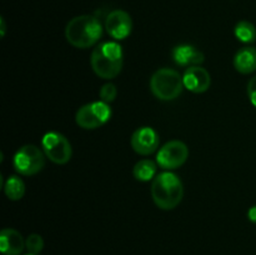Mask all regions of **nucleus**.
Masks as SVG:
<instances>
[{"label": "nucleus", "instance_id": "nucleus-3", "mask_svg": "<svg viewBox=\"0 0 256 255\" xmlns=\"http://www.w3.org/2000/svg\"><path fill=\"white\" fill-rule=\"evenodd\" d=\"M152 202L162 210H172L182 202L184 185L182 179L172 172H162L152 182Z\"/></svg>", "mask_w": 256, "mask_h": 255}, {"label": "nucleus", "instance_id": "nucleus-17", "mask_svg": "<svg viewBox=\"0 0 256 255\" xmlns=\"http://www.w3.org/2000/svg\"><path fill=\"white\" fill-rule=\"evenodd\" d=\"M234 35L239 42L244 44H252L256 42V28L252 22L242 20L234 28Z\"/></svg>", "mask_w": 256, "mask_h": 255}, {"label": "nucleus", "instance_id": "nucleus-7", "mask_svg": "<svg viewBox=\"0 0 256 255\" xmlns=\"http://www.w3.org/2000/svg\"><path fill=\"white\" fill-rule=\"evenodd\" d=\"M42 149L45 156L54 164L64 165L72 159V144L62 132H48L44 134L42 139Z\"/></svg>", "mask_w": 256, "mask_h": 255}, {"label": "nucleus", "instance_id": "nucleus-11", "mask_svg": "<svg viewBox=\"0 0 256 255\" xmlns=\"http://www.w3.org/2000/svg\"><path fill=\"white\" fill-rule=\"evenodd\" d=\"M182 82L185 89L189 92L194 94H202L209 90L212 85V76L205 68L196 65V66L186 68L182 74Z\"/></svg>", "mask_w": 256, "mask_h": 255}, {"label": "nucleus", "instance_id": "nucleus-13", "mask_svg": "<svg viewBox=\"0 0 256 255\" xmlns=\"http://www.w3.org/2000/svg\"><path fill=\"white\" fill-rule=\"evenodd\" d=\"M25 249V240L18 230L5 228L0 232V250L4 255H22Z\"/></svg>", "mask_w": 256, "mask_h": 255}, {"label": "nucleus", "instance_id": "nucleus-4", "mask_svg": "<svg viewBox=\"0 0 256 255\" xmlns=\"http://www.w3.org/2000/svg\"><path fill=\"white\" fill-rule=\"evenodd\" d=\"M182 75L170 68H162L150 78V92L162 102L175 100L182 95Z\"/></svg>", "mask_w": 256, "mask_h": 255}, {"label": "nucleus", "instance_id": "nucleus-1", "mask_svg": "<svg viewBox=\"0 0 256 255\" xmlns=\"http://www.w3.org/2000/svg\"><path fill=\"white\" fill-rule=\"evenodd\" d=\"M92 72L104 80L115 79L124 65V52L119 42H104L94 48L90 58Z\"/></svg>", "mask_w": 256, "mask_h": 255}, {"label": "nucleus", "instance_id": "nucleus-22", "mask_svg": "<svg viewBox=\"0 0 256 255\" xmlns=\"http://www.w3.org/2000/svg\"><path fill=\"white\" fill-rule=\"evenodd\" d=\"M5 32H6V24H5L4 18H0V34H2V38L5 36Z\"/></svg>", "mask_w": 256, "mask_h": 255}, {"label": "nucleus", "instance_id": "nucleus-2", "mask_svg": "<svg viewBox=\"0 0 256 255\" xmlns=\"http://www.w3.org/2000/svg\"><path fill=\"white\" fill-rule=\"evenodd\" d=\"M102 24L94 15H79L70 20L65 28V38L76 49H89L102 36Z\"/></svg>", "mask_w": 256, "mask_h": 255}, {"label": "nucleus", "instance_id": "nucleus-8", "mask_svg": "<svg viewBox=\"0 0 256 255\" xmlns=\"http://www.w3.org/2000/svg\"><path fill=\"white\" fill-rule=\"evenodd\" d=\"M189 158V148L180 140L165 142L156 154V162L164 170H175L182 166Z\"/></svg>", "mask_w": 256, "mask_h": 255}, {"label": "nucleus", "instance_id": "nucleus-19", "mask_svg": "<svg viewBox=\"0 0 256 255\" xmlns=\"http://www.w3.org/2000/svg\"><path fill=\"white\" fill-rule=\"evenodd\" d=\"M116 95H118V89L116 86H115V84H112V82H106V84H104L102 88H100L99 96L102 102H108V104H110V102H114Z\"/></svg>", "mask_w": 256, "mask_h": 255}, {"label": "nucleus", "instance_id": "nucleus-5", "mask_svg": "<svg viewBox=\"0 0 256 255\" xmlns=\"http://www.w3.org/2000/svg\"><path fill=\"white\" fill-rule=\"evenodd\" d=\"M45 156L42 149L36 145L26 144L19 148L12 158V166L15 172L24 176H32L42 172L45 166Z\"/></svg>", "mask_w": 256, "mask_h": 255}, {"label": "nucleus", "instance_id": "nucleus-20", "mask_svg": "<svg viewBox=\"0 0 256 255\" xmlns=\"http://www.w3.org/2000/svg\"><path fill=\"white\" fill-rule=\"evenodd\" d=\"M248 96L250 102L256 108V75L248 82Z\"/></svg>", "mask_w": 256, "mask_h": 255}, {"label": "nucleus", "instance_id": "nucleus-16", "mask_svg": "<svg viewBox=\"0 0 256 255\" xmlns=\"http://www.w3.org/2000/svg\"><path fill=\"white\" fill-rule=\"evenodd\" d=\"M2 189H4L8 199L12 200V202L22 200L25 195V184L22 178L18 176V175H12V176L8 178Z\"/></svg>", "mask_w": 256, "mask_h": 255}, {"label": "nucleus", "instance_id": "nucleus-6", "mask_svg": "<svg viewBox=\"0 0 256 255\" xmlns=\"http://www.w3.org/2000/svg\"><path fill=\"white\" fill-rule=\"evenodd\" d=\"M112 114L110 105L99 100L80 106L75 115V122L82 129L94 130L106 124L112 118Z\"/></svg>", "mask_w": 256, "mask_h": 255}, {"label": "nucleus", "instance_id": "nucleus-18", "mask_svg": "<svg viewBox=\"0 0 256 255\" xmlns=\"http://www.w3.org/2000/svg\"><path fill=\"white\" fill-rule=\"evenodd\" d=\"M25 249L29 254H40L44 249V239L39 234H30L25 240Z\"/></svg>", "mask_w": 256, "mask_h": 255}, {"label": "nucleus", "instance_id": "nucleus-15", "mask_svg": "<svg viewBox=\"0 0 256 255\" xmlns=\"http://www.w3.org/2000/svg\"><path fill=\"white\" fill-rule=\"evenodd\" d=\"M158 162L152 159H142L132 168V175L138 182H148L156 176Z\"/></svg>", "mask_w": 256, "mask_h": 255}, {"label": "nucleus", "instance_id": "nucleus-9", "mask_svg": "<svg viewBox=\"0 0 256 255\" xmlns=\"http://www.w3.org/2000/svg\"><path fill=\"white\" fill-rule=\"evenodd\" d=\"M130 144L136 154L146 156L156 152L160 144V138L154 128L142 126L132 132Z\"/></svg>", "mask_w": 256, "mask_h": 255}, {"label": "nucleus", "instance_id": "nucleus-10", "mask_svg": "<svg viewBox=\"0 0 256 255\" xmlns=\"http://www.w3.org/2000/svg\"><path fill=\"white\" fill-rule=\"evenodd\" d=\"M105 29L114 40H124L132 34V19L125 10H112L105 19Z\"/></svg>", "mask_w": 256, "mask_h": 255}, {"label": "nucleus", "instance_id": "nucleus-12", "mask_svg": "<svg viewBox=\"0 0 256 255\" xmlns=\"http://www.w3.org/2000/svg\"><path fill=\"white\" fill-rule=\"evenodd\" d=\"M172 58L175 64L184 68L196 66L202 64L205 60L204 54L190 44H180L172 48Z\"/></svg>", "mask_w": 256, "mask_h": 255}, {"label": "nucleus", "instance_id": "nucleus-23", "mask_svg": "<svg viewBox=\"0 0 256 255\" xmlns=\"http://www.w3.org/2000/svg\"><path fill=\"white\" fill-rule=\"evenodd\" d=\"M26 255H39V254H29V252H28Z\"/></svg>", "mask_w": 256, "mask_h": 255}, {"label": "nucleus", "instance_id": "nucleus-14", "mask_svg": "<svg viewBox=\"0 0 256 255\" xmlns=\"http://www.w3.org/2000/svg\"><path fill=\"white\" fill-rule=\"evenodd\" d=\"M235 70L240 74H252L256 72V48L244 46L236 52L232 59Z\"/></svg>", "mask_w": 256, "mask_h": 255}, {"label": "nucleus", "instance_id": "nucleus-21", "mask_svg": "<svg viewBox=\"0 0 256 255\" xmlns=\"http://www.w3.org/2000/svg\"><path fill=\"white\" fill-rule=\"evenodd\" d=\"M248 219L252 222H254V224H256V205H254V206H252L248 210Z\"/></svg>", "mask_w": 256, "mask_h": 255}]
</instances>
